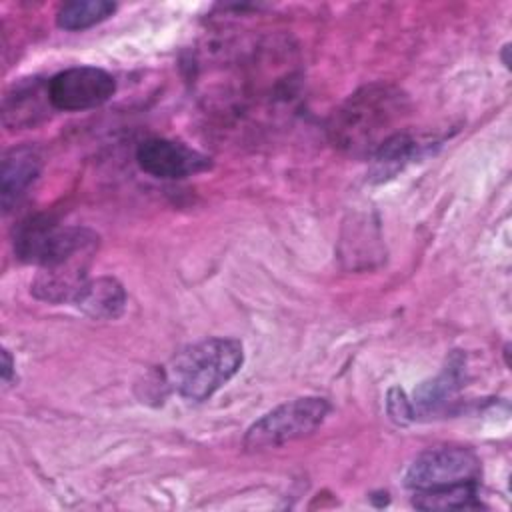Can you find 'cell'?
Here are the masks:
<instances>
[{"mask_svg":"<svg viewBox=\"0 0 512 512\" xmlns=\"http://www.w3.org/2000/svg\"><path fill=\"white\" fill-rule=\"evenodd\" d=\"M408 114V98L390 84H370L332 114L328 132L332 144L352 156H374L392 136L404 132L400 124Z\"/></svg>","mask_w":512,"mask_h":512,"instance_id":"obj_1","label":"cell"},{"mask_svg":"<svg viewBox=\"0 0 512 512\" xmlns=\"http://www.w3.org/2000/svg\"><path fill=\"white\" fill-rule=\"evenodd\" d=\"M242 344L234 338L202 340L174 358L172 384L190 402L208 400L242 366Z\"/></svg>","mask_w":512,"mask_h":512,"instance_id":"obj_2","label":"cell"},{"mask_svg":"<svg viewBox=\"0 0 512 512\" xmlns=\"http://www.w3.org/2000/svg\"><path fill=\"white\" fill-rule=\"evenodd\" d=\"M328 412L330 404L318 396L284 402L266 412L246 430L244 446L250 450H262L304 438L324 422Z\"/></svg>","mask_w":512,"mask_h":512,"instance_id":"obj_3","label":"cell"},{"mask_svg":"<svg viewBox=\"0 0 512 512\" xmlns=\"http://www.w3.org/2000/svg\"><path fill=\"white\" fill-rule=\"evenodd\" d=\"M480 458L462 446L430 448L416 456L406 470V486L416 490H434L454 484L478 482Z\"/></svg>","mask_w":512,"mask_h":512,"instance_id":"obj_4","label":"cell"},{"mask_svg":"<svg viewBox=\"0 0 512 512\" xmlns=\"http://www.w3.org/2000/svg\"><path fill=\"white\" fill-rule=\"evenodd\" d=\"M114 92V76L96 66H74L58 72L48 82L50 104L62 112H80L102 106Z\"/></svg>","mask_w":512,"mask_h":512,"instance_id":"obj_5","label":"cell"},{"mask_svg":"<svg viewBox=\"0 0 512 512\" xmlns=\"http://www.w3.org/2000/svg\"><path fill=\"white\" fill-rule=\"evenodd\" d=\"M138 166L162 180H178L198 174L210 166L208 158L182 142L166 138H148L136 148Z\"/></svg>","mask_w":512,"mask_h":512,"instance_id":"obj_6","label":"cell"},{"mask_svg":"<svg viewBox=\"0 0 512 512\" xmlns=\"http://www.w3.org/2000/svg\"><path fill=\"white\" fill-rule=\"evenodd\" d=\"M42 168V156L38 148L30 144L10 148L2 158L0 170V192H2V206L4 210H12L18 200L26 194L32 182L38 178Z\"/></svg>","mask_w":512,"mask_h":512,"instance_id":"obj_7","label":"cell"},{"mask_svg":"<svg viewBox=\"0 0 512 512\" xmlns=\"http://www.w3.org/2000/svg\"><path fill=\"white\" fill-rule=\"evenodd\" d=\"M48 84L38 78H24L14 84L2 104V118L8 128H26L40 122L46 114ZM52 106V104H50Z\"/></svg>","mask_w":512,"mask_h":512,"instance_id":"obj_8","label":"cell"},{"mask_svg":"<svg viewBox=\"0 0 512 512\" xmlns=\"http://www.w3.org/2000/svg\"><path fill=\"white\" fill-rule=\"evenodd\" d=\"M74 306L94 320H114L126 308V290L116 278L100 276L84 284Z\"/></svg>","mask_w":512,"mask_h":512,"instance_id":"obj_9","label":"cell"},{"mask_svg":"<svg viewBox=\"0 0 512 512\" xmlns=\"http://www.w3.org/2000/svg\"><path fill=\"white\" fill-rule=\"evenodd\" d=\"M412 504L420 510H466L478 508V482L454 484L434 490H416Z\"/></svg>","mask_w":512,"mask_h":512,"instance_id":"obj_10","label":"cell"},{"mask_svg":"<svg viewBox=\"0 0 512 512\" xmlns=\"http://www.w3.org/2000/svg\"><path fill=\"white\" fill-rule=\"evenodd\" d=\"M116 10L114 2L108 0H72L58 8L56 24L62 30H86L110 18Z\"/></svg>","mask_w":512,"mask_h":512,"instance_id":"obj_11","label":"cell"},{"mask_svg":"<svg viewBox=\"0 0 512 512\" xmlns=\"http://www.w3.org/2000/svg\"><path fill=\"white\" fill-rule=\"evenodd\" d=\"M460 368V364H450L440 376H436L434 380L422 384L416 394H414V406L418 412L422 414H430L434 410H438L452 394L454 390L460 386V378L456 374V370Z\"/></svg>","mask_w":512,"mask_h":512,"instance_id":"obj_12","label":"cell"},{"mask_svg":"<svg viewBox=\"0 0 512 512\" xmlns=\"http://www.w3.org/2000/svg\"><path fill=\"white\" fill-rule=\"evenodd\" d=\"M388 412L396 422H406L412 416V404L404 398L402 390L394 388L388 396Z\"/></svg>","mask_w":512,"mask_h":512,"instance_id":"obj_13","label":"cell"},{"mask_svg":"<svg viewBox=\"0 0 512 512\" xmlns=\"http://www.w3.org/2000/svg\"><path fill=\"white\" fill-rule=\"evenodd\" d=\"M12 370H14L12 356H10V352H8V350H4V352H2V380H4V384H8V382H10V378H12Z\"/></svg>","mask_w":512,"mask_h":512,"instance_id":"obj_14","label":"cell"}]
</instances>
